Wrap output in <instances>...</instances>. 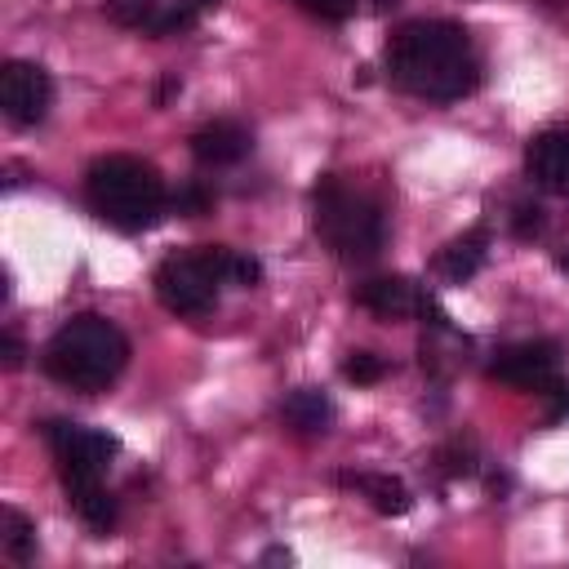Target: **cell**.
<instances>
[{
  "label": "cell",
  "instance_id": "obj_15",
  "mask_svg": "<svg viewBox=\"0 0 569 569\" xmlns=\"http://www.w3.org/2000/svg\"><path fill=\"white\" fill-rule=\"evenodd\" d=\"M0 547H4V556L18 560V565H27V560L36 556V525H31L18 507H4V533H0Z\"/></svg>",
  "mask_w": 569,
  "mask_h": 569
},
{
  "label": "cell",
  "instance_id": "obj_17",
  "mask_svg": "<svg viewBox=\"0 0 569 569\" xmlns=\"http://www.w3.org/2000/svg\"><path fill=\"white\" fill-rule=\"evenodd\" d=\"M382 373H387V360L373 356V351H351V356L342 360V378L356 382V387H369V382H378Z\"/></svg>",
  "mask_w": 569,
  "mask_h": 569
},
{
  "label": "cell",
  "instance_id": "obj_4",
  "mask_svg": "<svg viewBox=\"0 0 569 569\" xmlns=\"http://www.w3.org/2000/svg\"><path fill=\"white\" fill-rule=\"evenodd\" d=\"M258 280H262V262L244 258L236 249H222V244H200V249H187V253H169L151 276L160 307L173 311V316H209L222 284L249 289Z\"/></svg>",
  "mask_w": 569,
  "mask_h": 569
},
{
  "label": "cell",
  "instance_id": "obj_2",
  "mask_svg": "<svg viewBox=\"0 0 569 569\" xmlns=\"http://www.w3.org/2000/svg\"><path fill=\"white\" fill-rule=\"evenodd\" d=\"M44 445L58 462L67 502L76 507V516L93 529V533H111L116 529V498L102 485V471L116 453V436L80 427V422H44Z\"/></svg>",
  "mask_w": 569,
  "mask_h": 569
},
{
  "label": "cell",
  "instance_id": "obj_21",
  "mask_svg": "<svg viewBox=\"0 0 569 569\" xmlns=\"http://www.w3.org/2000/svg\"><path fill=\"white\" fill-rule=\"evenodd\" d=\"M440 458H445V471H449V476H471V471H476L471 445H449V449H440Z\"/></svg>",
  "mask_w": 569,
  "mask_h": 569
},
{
  "label": "cell",
  "instance_id": "obj_16",
  "mask_svg": "<svg viewBox=\"0 0 569 569\" xmlns=\"http://www.w3.org/2000/svg\"><path fill=\"white\" fill-rule=\"evenodd\" d=\"M102 13H107L116 27L138 31V27H151V22H156L160 0H102Z\"/></svg>",
  "mask_w": 569,
  "mask_h": 569
},
{
  "label": "cell",
  "instance_id": "obj_19",
  "mask_svg": "<svg viewBox=\"0 0 569 569\" xmlns=\"http://www.w3.org/2000/svg\"><path fill=\"white\" fill-rule=\"evenodd\" d=\"M209 200H213V196H209L200 182H187V187L173 196V209H178V213H187V218H200V213L209 209Z\"/></svg>",
  "mask_w": 569,
  "mask_h": 569
},
{
  "label": "cell",
  "instance_id": "obj_26",
  "mask_svg": "<svg viewBox=\"0 0 569 569\" xmlns=\"http://www.w3.org/2000/svg\"><path fill=\"white\" fill-rule=\"evenodd\" d=\"M391 4H396V0H373V9H378V13H387Z\"/></svg>",
  "mask_w": 569,
  "mask_h": 569
},
{
  "label": "cell",
  "instance_id": "obj_5",
  "mask_svg": "<svg viewBox=\"0 0 569 569\" xmlns=\"http://www.w3.org/2000/svg\"><path fill=\"white\" fill-rule=\"evenodd\" d=\"M84 200L107 227L147 231L160 222L169 191H164V178L156 173V164H147L138 156H102L84 173Z\"/></svg>",
  "mask_w": 569,
  "mask_h": 569
},
{
  "label": "cell",
  "instance_id": "obj_20",
  "mask_svg": "<svg viewBox=\"0 0 569 569\" xmlns=\"http://www.w3.org/2000/svg\"><path fill=\"white\" fill-rule=\"evenodd\" d=\"M298 4L316 18H325V22H342V18L356 13V0H298Z\"/></svg>",
  "mask_w": 569,
  "mask_h": 569
},
{
  "label": "cell",
  "instance_id": "obj_27",
  "mask_svg": "<svg viewBox=\"0 0 569 569\" xmlns=\"http://www.w3.org/2000/svg\"><path fill=\"white\" fill-rule=\"evenodd\" d=\"M191 4H196V9H209V4H218V0H191Z\"/></svg>",
  "mask_w": 569,
  "mask_h": 569
},
{
  "label": "cell",
  "instance_id": "obj_8",
  "mask_svg": "<svg viewBox=\"0 0 569 569\" xmlns=\"http://www.w3.org/2000/svg\"><path fill=\"white\" fill-rule=\"evenodd\" d=\"M356 302L382 320H405V316H431L436 329H445V311L436 307L431 293H422L409 276H373L356 289Z\"/></svg>",
  "mask_w": 569,
  "mask_h": 569
},
{
  "label": "cell",
  "instance_id": "obj_25",
  "mask_svg": "<svg viewBox=\"0 0 569 569\" xmlns=\"http://www.w3.org/2000/svg\"><path fill=\"white\" fill-rule=\"evenodd\" d=\"M280 560H284V565H289V560H293V556H289V551H284V547H271V551H267V556H262V565H280Z\"/></svg>",
  "mask_w": 569,
  "mask_h": 569
},
{
  "label": "cell",
  "instance_id": "obj_22",
  "mask_svg": "<svg viewBox=\"0 0 569 569\" xmlns=\"http://www.w3.org/2000/svg\"><path fill=\"white\" fill-rule=\"evenodd\" d=\"M511 227H516V236H533V231L542 227V209H538V204H516Z\"/></svg>",
  "mask_w": 569,
  "mask_h": 569
},
{
  "label": "cell",
  "instance_id": "obj_18",
  "mask_svg": "<svg viewBox=\"0 0 569 569\" xmlns=\"http://www.w3.org/2000/svg\"><path fill=\"white\" fill-rule=\"evenodd\" d=\"M196 18H200V9H196L191 0H182V4H173V9H160L147 31H151V36H173V31H187Z\"/></svg>",
  "mask_w": 569,
  "mask_h": 569
},
{
  "label": "cell",
  "instance_id": "obj_6",
  "mask_svg": "<svg viewBox=\"0 0 569 569\" xmlns=\"http://www.w3.org/2000/svg\"><path fill=\"white\" fill-rule=\"evenodd\" d=\"M311 222H316V236L347 262H369L382 253V240H387L382 209L333 173H325L311 187Z\"/></svg>",
  "mask_w": 569,
  "mask_h": 569
},
{
  "label": "cell",
  "instance_id": "obj_10",
  "mask_svg": "<svg viewBox=\"0 0 569 569\" xmlns=\"http://www.w3.org/2000/svg\"><path fill=\"white\" fill-rule=\"evenodd\" d=\"M525 173L533 187H542L551 196H569V129L565 124H551V129L529 138Z\"/></svg>",
  "mask_w": 569,
  "mask_h": 569
},
{
  "label": "cell",
  "instance_id": "obj_11",
  "mask_svg": "<svg viewBox=\"0 0 569 569\" xmlns=\"http://www.w3.org/2000/svg\"><path fill=\"white\" fill-rule=\"evenodd\" d=\"M249 147H253V133H249L240 120H209V124H200V129L191 133V156H196L200 164H213V169L244 160Z\"/></svg>",
  "mask_w": 569,
  "mask_h": 569
},
{
  "label": "cell",
  "instance_id": "obj_3",
  "mask_svg": "<svg viewBox=\"0 0 569 569\" xmlns=\"http://www.w3.org/2000/svg\"><path fill=\"white\" fill-rule=\"evenodd\" d=\"M40 365L53 382L71 391H107L129 365V338L107 316H71L40 351Z\"/></svg>",
  "mask_w": 569,
  "mask_h": 569
},
{
  "label": "cell",
  "instance_id": "obj_14",
  "mask_svg": "<svg viewBox=\"0 0 569 569\" xmlns=\"http://www.w3.org/2000/svg\"><path fill=\"white\" fill-rule=\"evenodd\" d=\"M280 418H284L298 436H316V431H329V422H333V400H329L325 391H316V387H298V391L284 396Z\"/></svg>",
  "mask_w": 569,
  "mask_h": 569
},
{
  "label": "cell",
  "instance_id": "obj_9",
  "mask_svg": "<svg viewBox=\"0 0 569 569\" xmlns=\"http://www.w3.org/2000/svg\"><path fill=\"white\" fill-rule=\"evenodd\" d=\"M556 365H560V347L547 338H529V342H511L493 356L489 373L516 391H547L556 382Z\"/></svg>",
  "mask_w": 569,
  "mask_h": 569
},
{
  "label": "cell",
  "instance_id": "obj_1",
  "mask_svg": "<svg viewBox=\"0 0 569 569\" xmlns=\"http://www.w3.org/2000/svg\"><path fill=\"white\" fill-rule=\"evenodd\" d=\"M387 76L413 98L458 102L480 84V58L458 22L418 18L387 40Z\"/></svg>",
  "mask_w": 569,
  "mask_h": 569
},
{
  "label": "cell",
  "instance_id": "obj_24",
  "mask_svg": "<svg viewBox=\"0 0 569 569\" xmlns=\"http://www.w3.org/2000/svg\"><path fill=\"white\" fill-rule=\"evenodd\" d=\"M0 360H4V369H18V365H22V342H18L13 329L0 333Z\"/></svg>",
  "mask_w": 569,
  "mask_h": 569
},
{
  "label": "cell",
  "instance_id": "obj_7",
  "mask_svg": "<svg viewBox=\"0 0 569 569\" xmlns=\"http://www.w3.org/2000/svg\"><path fill=\"white\" fill-rule=\"evenodd\" d=\"M53 102V80L40 62L13 58L0 67V111L9 116V124H40L49 116Z\"/></svg>",
  "mask_w": 569,
  "mask_h": 569
},
{
  "label": "cell",
  "instance_id": "obj_23",
  "mask_svg": "<svg viewBox=\"0 0 569 569\" xmlns=\"http://www.w3.org/2000/svg\"><path fill=\"white\" fill-rule=\"evenodd\" d=\"M551 409H547V422H565L569 418V382H551Z\"/></svg>",
  "mask_w": 569,
  "mask_h": 569
},
{
  "label": "cell",
  "instance_id": "obj_13",
  "mask_svg": "<svg viewBox=\"0 0 569 569\" xmlns=\"http://www.w3.org/2000/svg\"><path fill=\"white\" fill-rule=\"evenodd\" d=\"M485 249H489V231H485V227H476V231H467V236L449 240V244L436 253V262H431V267H436L445 280L462 284V280H471V276L480 271V262H485Z\"/></svg>",
  "mask_w": 569,
  "mask_h": 569
},
{
  "label": "cell",
  "instance_id": "obj_12",
  "mask_svg": "<svg viewBox=\"0 0 569 569\" xmlns=\"http://www.w3.org/2000/svg\"><path fill=\"white\" fill-rule=\"evenodd\" d=\"M338 485H347V489H356L360 498H369V507L382 511V516H405V511L413 507L409 489H405L396 476H378V471H342Z\"/></svg>",
  "mask_w": 569,
  "mask_h": 569
},
{
  "label": "cell",
  "instance_id": "obj_28",
  "mask_svg": "<svg viewBox=\"0 0 569 569\" xmlns=\"http://www.w3.org/2000/svg\"><path fill=\"white\" fill-rule=\"evenodd\" d=\"M560 267H565V271H569V253H560Z\"/></svg>",
  "mask_w": 569,
  "mask_h": 569
}]
</instances>
